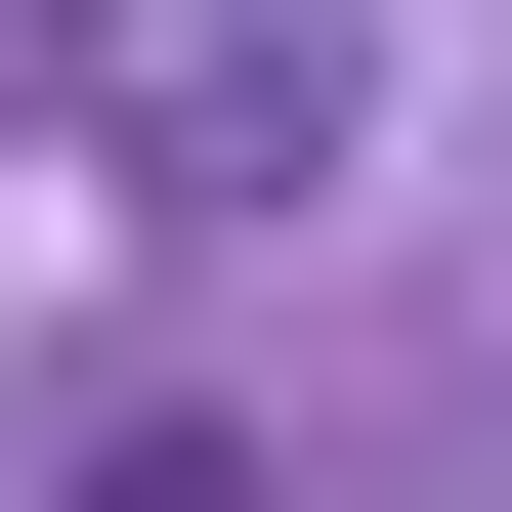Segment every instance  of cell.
Wrapping results in <instances>:
<instances>
[{
    "label": "cell",
    "instance_id": "7a4b0ae2",
    "mask_svg": "<svg viewBox=\"0 0 512 512\" xmlns=\"http://www.w3.org/2000/svg\"><path fill=\"white\" fill-rule=\"evenodd\" d=\"M0 86H43V0H0Z\"/></svg>",
    "mask_w": 512,
    "mask_h": 512
},
{
    "label": "cell",
    "instance_id": "6da1fadb",
    "mask_svg": "<svg viewBox=\"0 0 512 512\" xmlns=\"http://www.w3.org/2000/svg\"><path fill=\"white\" fill-rule=\"evenodd\" d=\"M342 0H171V43H128V128H171V214H299V171H342Z\"/></svg>",
    "mask_w": 512,
    "mask_h": 512
}]
</instances>
